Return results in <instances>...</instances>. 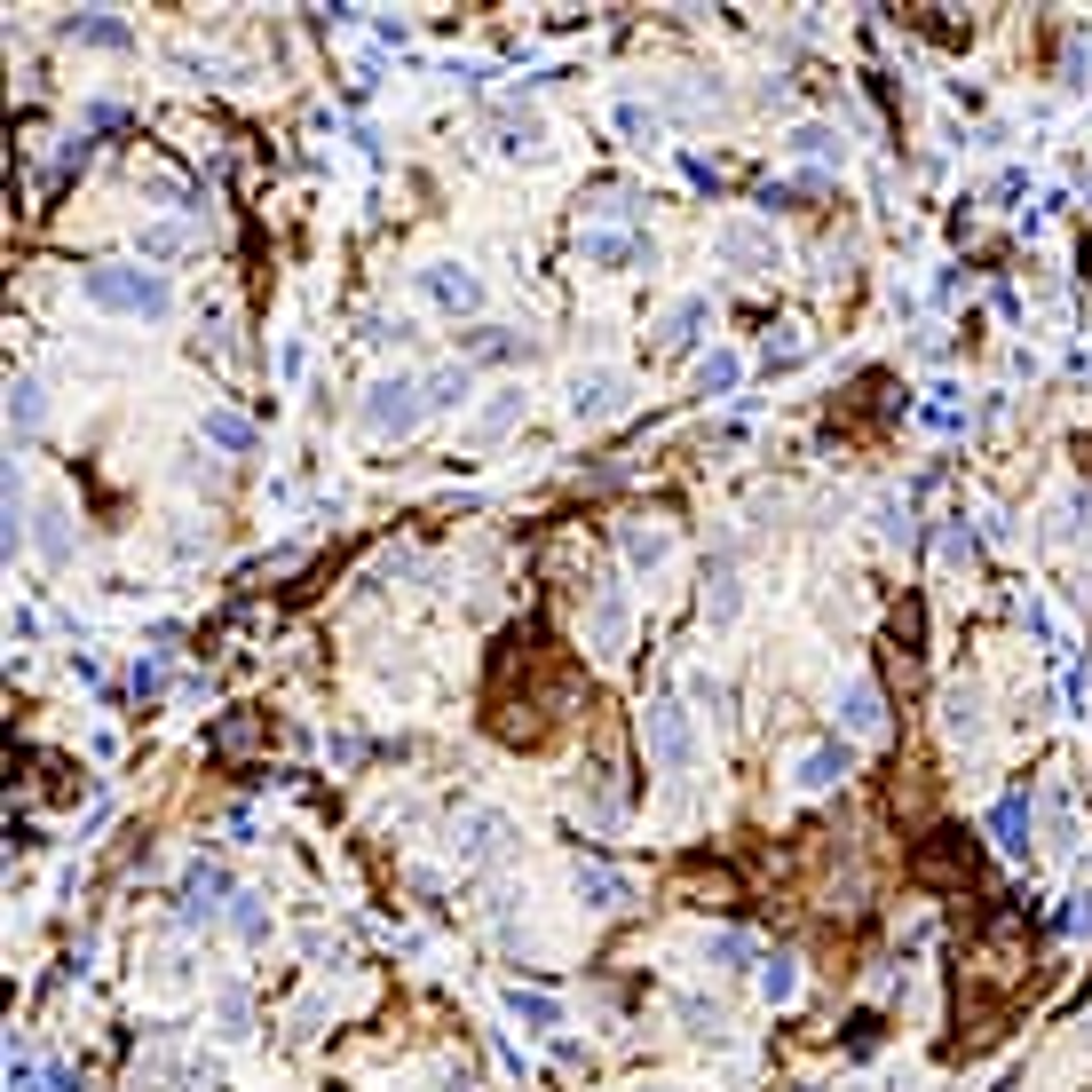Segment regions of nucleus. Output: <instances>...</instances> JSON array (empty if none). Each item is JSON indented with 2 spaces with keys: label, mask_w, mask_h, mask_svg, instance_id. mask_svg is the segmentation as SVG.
Returning a JSON list of instances; mask_svg holds the SVG:
<instances>
[{
  "label": "nucleus",
  "mask_w": 1092,
  "mask_h": 1092,
  "mask_svg": "<svg viewBox=\"0 0 1092 1092\" xmlns=\"http://www.w3.org/2000/svg\"><path fill=\"white\" fill-rule=\"evenodd\" d=\"M840 776H847V744H816L800 760V784H840Z\"/></svg>",
  "instance_id": "39448f33"
},
{
  "label": "nucleus",
  "mask_w": 1092,
  "mask_h": 1092,
  "mask_svg": "<svg viewBox=\"0 0 1092 1092\" xmlns=\"http://www.w3.org/2000/svg\"><path fill=\"white\" fill-rule=\"evenodd\" d=\"M88 293L104 309H166V277H119V269H88Z\"/></svg>",
  "instance_id": "f257e3e1"
},
{
  "label": "nucleus",
  "mask_w": 1092,
  "mask_h": 1092,
  "mask_svg": "<svg viewBox=\"0 0 1092 1092\" xmlns=\"http://www.w3.org/2000/svg\"><path fill=\"white\" fill-rule=\"evenodd\" d=\"M373 396H380V404H373V428H380V436H388V428H413V413H420V404H413V380L373 388Z\"/></svg>",
  "instance_id": "7ed1b4c3"
},
{
  "label": "nucleus",
  "mask_w": 1092,
  "mask_h": 1092,
  "mask_svg": "<svg viewBox=\"0 0 1092 1092\" xmlns=\"http://www.w3.org/2000/svg\"><path fill=\"white\" fill-rule=\"evenodd\" d=\"M998 840L1005 847H1029V800H1005L998 807Z\"/></svg>",
  "instance_id": "423d86ee"
},
{
  "label": "nucleus",
  "mask_w": 1092,
  "mask_h": 1092,
  "mask_svg": "<svg viewBox=\"0 0 1092 1092\" xmlns=\"http://www.w3.org/2000/svg\"><path fill=\"white\" fill-rule=\"evenodd\" d=\"M649 744H658L665 768H689V720H681V705H649Z\"/></svg>",
  "instance_id": "f03ea898"
},
{
  "label": "nucleus",
  "mask_w": 1092,
  "mask_h": 1092,
  "mask_svg": "<svg viewBox=\"0 0 1092 1092\" xmlns=\"http://www.w3.org/2000/svg\"><path fill=\"white\" fill-rule=\"evenodd\" d=\"M206 436H215V444H230V451H246V444H253V428H246L238 413H215V420H206Z\"/></svg>",
  "instance_id": "0eeeda50"
},
{
  "label": "nucleus",
  "mask_w": 1092,
  "mask_h": 1092,
  "mask_svg": "<svg viewBox=\"0 0 1092 1092\" xmlns=\"http://www.w3.org/2000/svg\"><path fill=\"white\" fill-rule=\"evenodd\" d=\"M618 388H626V380H618V373H594V380H578V413H586V420L618 413Z\"/></svg>",
  "instance_id": "20e7f679"
},
{
  "label": "nucleus",
  "mask_w": 1092,
  "mask_h": 1092,
  "mask_svg": "<svg viewBox=\"0 0 1092 1092\" xmlns=\"http://www.w3.org/2000/svg\"><path fill=\"white\" fill-rule=\"evenodd\" d=\"M847 729H878V697L863 689V681L847 689Z\"/></svg>",
  "instance_id": "6e6552de"
},
{
  "label": "nucleus",
  "mask_w": 1092,
  "mask_h": 1092,
  "mask_svg": "<svg viewBox=\"0 0 1092 1092\" xmlns=\"http://www.w3.org/2000/svg\"><path fill=\"white\" fill-rule=\"evenodd\" d=\"M760 989H768V998H792V989H800V974H792V958H776V966L760 974Z\"/></svg>",
  "instance_id": "1a4fd4ad"
}]
</instances>
